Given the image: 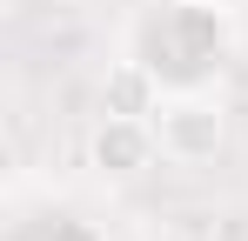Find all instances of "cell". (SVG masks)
<instances>
[{
  "label": "cell",
  "instance_id": "cell-1",
  "mask_svg": "<svg viewBox=\"0 0 248 241\" xmlns=\"http://www.w3.org/2000/svg\"><path fill=\"white\" fill-rule=\"evenodd\" d=\"M228 47H235V27H228L221 0H215V7L155 0V7L134 20V40H127V54L148 60L168 94H174V87H202V80L228 60Z\"/></svg>",
  "mask_w": 248,
  "mask_h": 241
},
{
  "label": "cell",
  "instance_id": "cell-2",
  "mask_svg": "<svg viewBox=\"0 0 248 241\" xmlns=\"http://www.w3.org/2000/svg\"><path fill=\"white\" fill-rule=\"evenodd\" d=\"M155 141H161V161L202 167V161L221 154V141H228V114H221V101H208L202 87H174L161 107H155Z\"/></svg>",
  "mask_w": 248,
  "mask_h": 241
},
{
  "label": "cell",
  "instance_id": "cell-3",
  "mask_svg": "<svg viewBox=\"0 0 248 241\" xmlns=\"http://www.w3.org/2000/svg\"><path fill=\"white\" fill-rule=\"evenodd\" d=\"M87 154H94V167H101L108 181H134V174H148V161L161 154V141H155V120L101 114L94 141H87Z\"/></svg>",
  "mask_w": 248,
  "mask_h": 241
},
{
  "label": "cell",
  "instance_id": "cell-4",
  "mask_svg": "<svg viewBox=\"0 0 248 241\" xmlns=\"http://www.w3.org/2000/svg\"><path fill=\"white\" fill-rule=\"evenodd\" d=\"M168 101L161 74L148 67V60H114L108 67V80H101V114H134V120H155V107Z\"/></svg>",
  "mask_w": 248,
  "mask_h": 241
},
{
  "label": "cell",
  "instance_id": "cell-5",
  "mask_svg": "<svg viewBox=\"0 0 248 241\" xmlns=\"http://www.w3.org/2000/svg\"><path fill=\"white\" fill-rule=\"evenodd\" d=\"M195 7H215V0H195Z\"/></svg>",
  "mask_w": 248,
  "mask_h": 241
}]
</instances>
